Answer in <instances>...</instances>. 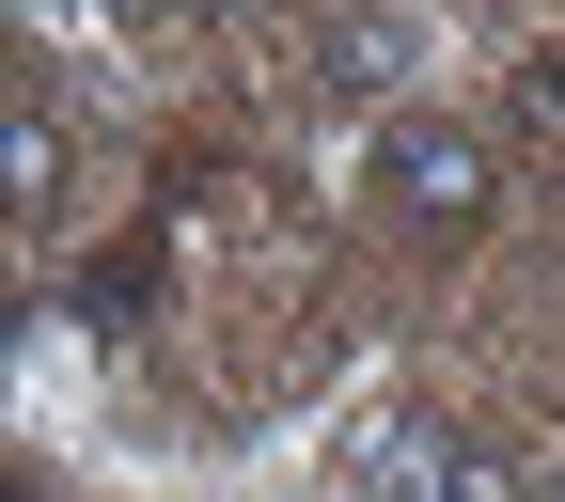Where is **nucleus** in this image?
Here are the masks:
<instances>
[{"label": "nucleus", "mask_w": 565, "mask_h": 502, "mask_svg": "<svg viewBox=\"0 0 565 502\" xmlns=\"http://www.w3.org/2000/svg\"><path fill=\"white\" fill-rule=\"evenodd\" d=\"M0 173H17V252H63V204H79V126L47 95L0 110Z\"/></svg>", "instance_id": "7ed1b4c3"}, {"label": "nucleus", "mask_w": 565, "mask_h": 502, "mask_svg": "<svg viewBox=\"0 0 565 502\" xmlns=\"http://www.w3.org/2000/svg\"><path fill=\"white\" fill-rule=\"evenodd\" d=\"M408 63H424V32H408V17H330V32H315V79H330L345 110H377Z\"/></svg>", "instance_id": "20e7f679"}, {"label": "nucleus", "mask_w": 565, "mask_h": 502, "mask_svg": "<svg viewBox=\"0 0 565 502\" xmlns=\"http://www.w3.org/2000/svg\"><path fill=\"white\" fill-rule=\"evenodd\" d=\"M456 424L440 408H408V393H377V408H345V440H330V487L345 502H456Z\"/></svg>", "instance_id": "f03ea898"}, {"label": "nucleus", "mask_w": 565, "mask_h": 502, "mask_svg": "<svg viewBox=\"0 0 565 502\" xmlns=\"http://www.w3.org/2000/svg\"><path fill=\"white\" fill-rule=\"evenodd\" d=\"M362 189H377V221H408V236H487L503 141H487L471 110H393V126L362 141Z\"/></svg>", "instance_id": "f257e3e1"}, {"label": "nucleus", "mask_w": 565, "mask_h": 502, "mask_svg": "<svg viewBox=\"0 0 565 502\" xmlns=\"http://www.w3.org/2000/svg\"><path fill=\"white\" fill-rule=\"evenodd\" d=\"M503 110H519L534 158H565V47H534V63H519V95H503Z\"/></svg>", "instance_id": "39448f33"}, {"label": "nucleus", "mask_w": 565, "mask_h": 502, "mask_svg": "<svg viewBox=\"0 0 565 502\" xmlns=\"http://www.w3.org/2000/svg\"><path fill=\"white\" fill-rule=\"evenodd\" d=\"M456 502H534V471H519V456H487V440H471V456H456Z\"/></svg>", "instance_id": "423d86ee"}]
</instances>
